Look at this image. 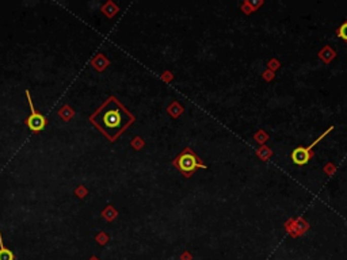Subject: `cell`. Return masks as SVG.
Segmentation results:
<instances>
[{
  "label": "cell",
  "mask_w": 347,
  "mask_h": 260,
  "mask_svg": "<svg viewBox=\"0 0 347 260\" xmlns=\"http://www.w3.org/2000/svg\"><path fill=\"white\" fill-rule=\"evenodd\" d=\"M332 126H331L330 129H327L326 132L323 133L322 136L319 137L318 140H315L312 144L309 145V146H306V148H304V146H298V148H296L292 152V160H293V163L294 164H297V165H304V164H306V163H309V159H310V151H312V148H314L315 145L318 144L319 141H322L324 137L328 134V133L332 130Z\"/></svg>",
  "instance_id": "obj_4"
},
{
  "label": "cell",
  "mask_w": 347,
  "mask_h": 260,
  "mask_svg": "<svg viewBox=\"0 0 347 260\" xmlns=\"http://www.w3.org/2000/svg\"><path fill=\"white\" fill-rule=\"evenodd\" d=\"M336 35H338L340 40L347 42V21L340 25V27H339L338 31H336Z\"/></svg>",
  "instance_id": "obj_6"
},
{
  "label": "cell",
  "mask_w": 347,
  "mask_h": 260,
  "mask_svg": "<svg viewBox=\"0 0 347 260\" xmlns=\"http://www.w3.org/2000/svg\"><path fill=\"white\" fill-rule=\"evenodd\" d=\"M91 260H99V259H96V257H91Z\"/></svg>",
  "instance_id": "obj_8"
},
{
  "label": "cell",
  "mask_w": 347,
  "mask_h": 260,
  "mask_svg": "<svg viewBox=\"0 0 347 260\" xmlns=\"http://www.w3.org/2000/svg\"><path fill=\"white\" fill-rule=\"evenodd\" d=\"M0 260H15V255L11 249L6 247L3 243V237H2V232H0Z\"/></svg>",
  "instance_id": "obj_5"
},
{
  "label": "cell",
  "mask_w": 347,
  "mask_h": 260,
  "mask_svg": "<svg viewBox=\"0 0 347 260\" xmlns=\"http://www.w3.org/2000/svg\"><path fill=\"white\" fill-rule=\"evenodd\" d=\"M90 122L99 129L109 141L114 142L134 122V117L120 103V100L110 96L90 116Z\"/></svg>",
  "instance_id": "obj_1"
},
{
  "label": "cell",
  "mask_w": 347,
  "mask_h": 260,
  "mask_svg": "<svg viewBox=\"0 0 347 260\" xmlns=\"http://www.w3.org/2000/svg\"><path fill=\"white\" fill-rule=\"evenodd\" d=\"M175 165H177L185 175H191V173H194V171L197 168H206V165L202 164V163L198 160V157L195 156L190 149L183 151L182 155L175 160Z\"/></svg>",
  "instance_id": "obj_2"
},
{
  "label": "cell",
  "mask_w": 347,
  "mask_h": 260,
  "mask_svg": "<svg viewBox=\"0 0 347 260\" xmlns=\"http://www.w3.org/2000/svg\"><path fill=\"white\" fill-rule=\"evenodd\" d=\"M72 114H74V113H72V110H71L70 106H65V107H62L61 110H60V116H61L65 121H70V118L72 117Z\"/></svg>",
  "instance_id": "obj_7"
},
{
  "label": "cell",
  "mask_w": 347,
  "mask_h": 260,
  "mask_svg": "<svg viewBox=\"0 0 347 260\" xmlns=\"http://www.w3.org/2000/svg\"><path fill=\"white\" fill-rule=\"evenodd\" d=\"M26 96H27V100H29L30 113H31L29 118L26 120V124H27V126H29V129L31 132L40 133L41 130H44V128H45L46 124H48V121H46V118L42 116L41 113H38L37 110L34 108L33 99H31L30 92L27 91V90H26Z\"/></svg>",
  "instance_id": "obj_3"
}]
</instances>
